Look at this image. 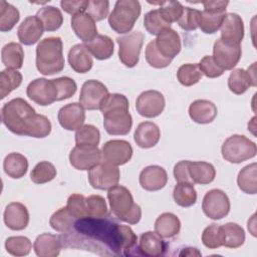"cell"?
I'll return each instance as SVG.
<instances>
[{"mask_svg":"<svg viewBox=\"0 0 257 257\" xmlns=\"http://www.w3.org/2000/svg\"><path fill=\"white\" fill-rule=\"evenodd\" d=\"M144 38V34L140 31H134L116 38L119 47L118 57L125 66L135 67L138 64Z\"/></svg>","mask_w":257,"mask_h":257,"instance_id":"7","label":"cell"},{"mask_svg":"<svg viewBox=\"0 0 257 257\" xmlns=\"http://www.w3.org/2000/svg\"><path fill=\"white\" fill-rule=\"evenodd\" d=\"M61 247V238L50 233L39 235L33 244V249L39 257H56L60 253Z\"/></svg>","mask_w":257,"mask_h":257,"instance_id":"25","label":"cell"},{"mask_svg":"<svg viewBox=\"0 0 257 257\" xmlns=\"http://www.w3.org/2000/svg\"><path fill=\"white\" fill-rule=\"evenodd\" d=\"M204 214L212 220H220L226 217L230 211V200L225 192L220 189L208 191L202 202Z\"/></svg>","mask_w":257,"mask_h":257,"instance_id":"9","label":"cell"},{"mask_svg":"<svg viewBox=\"0 0 257 257\" xmlns=\"http://www.w3.org/2000/svg\"><path fill=\"white\" fill-rule=\"evenodd\" d=\"M200 16H201V11L190 8V7H185L181 17L177 22L179 26L186 31L195 30L199 27Z\"/></svg>","mask_w":257,"mask_h":257,"instance_id":"51","label":"cell"},{"mask_svg":"<svg viewBox=\"0 0 257 257\" xmlns=\"http://www.w3.org/2000/svg\"><path fill=\"white\" fill-rule=\"evenodd\" d=\"M84 45L89 53L98 60L108 59L113 54V41L106 35L99 34L93 40L86 42Z\"/></svg>","mask_w":257,"mask_h":257,"instance_id":"30","label":"cell"},{"mask_svg":"<svg viewBox=\"0 0 257 257\" xmlns=\"http://www.w3.org/2000/svg\"><path fill=\"white\" fill-rule=\"evenodd\" d=\"M133 157V148L131 144L123 140H111L106 142L101 149V158L103 162L114 166L126 164Z\"/></svg>","mask_w":257,"mask_h":257,"instance_id":"13","label":"cell"},{"mask_svg":"<svg viewBox=\"0 0 257 257\" xmlns=\"http://www.w3.org/2000/svg\"><path fill=\"white\" fill-rule=\"evenodd\" d=\"M111 213L120 221L131 225L137 224L142 218L141 207L134 202L130 190L123 186H114L107 192Z\"/></svg>","mask_w":257,"mask_h":257,"instance_id":"4","label":"cell"},{"mask_svg":"<svg viewBox=\"0 0 257 257\" xmlns=\"http://www.w3.org/2000/svg\"><path fill=\"white\" fill-rule=\"evenodd\" d=\"M175 202L181 207H191L197 201V192L194 184L191 183H178L173 191Z\"/></svg>","mask_w":257,"mask_h":257,"instance_id":"38","label":"cell"},{"mask_svg":"<svg viewBox=\"0 0 257 257\" xmlns=\"http://www.w3.org/2000/svg\"><path fill=\"white\" fill-rule=\"evenodd\" d=\"M120 173L117 166L106 162H100L88 171V181L92 188L109 190L117 185Z\"/></svg>","mask_w":257,"mask_h":257,"instance_id":"8","label":"cell"},{"mask_svg":"<svg viewBox=\"0 0 257 257\" xmlns=\"http://www.w3.org/2000/svg\"><path fill=\"white\" fill-rule=\"evenodd\" d=\"M36 16L43 24L44 30L51 32L55 31L63 23V16L61 11L54 6H44L37 11Z\"/></svg>","mask_w":257,"mask_h":257,"instance_id":"35","label":"cell"},{"mask_svg":"<svg viewBox=\"0 0 257 257\" xmlns=\"http://www.w3.org/2000/svg\"><path fill=\"white\" fill-rule=\"evenodd\" d=\"M27 96L39 105H49L57 100L58 92L53 79L36 78L26 88Z\"/></svg>","mask_w":257,"mask_h":257,"instance_id":"10","label":"cell"},{"mask_svg":"<svg viewBox=\"0 0 257 257\" xmlns=\"http://www.w3.org/2000/svg\"><path fill=\"white\" fill-rule=\"evenodd\" d=\"M180 219L170 212L161 214L155 222V231L163 238H172L176 236L180 232Z\"/></svg>","mask_w":257,"mask_h":257,"instance_id":"29","label":"cell"},{"mask_svg":"<svg viewBox=\"0 0 257 257\" xmlns=\"http://www.w3.org/2000/svg\"><path fill=\"white\" fill-rule=\"evenodd\" d=\"M199 68L202 72V74H204L205 76L209 77V78H215V77H219L224 73V70L222 68H220L214 61L213 57L210 55H206L204 56L200 63H198Z\"/></svg>","mask_w":257,"mask_h":257,"instance_id":"55","label":"cell"},{"mask_svg":"<svg viewBox=\"0 0 257 257\" xmlns=\"http://www.w3.org/2000/svg\"><path fill=\"white\" fill-rule=\"evenodd\" d=\"M242 50L240 45H231L221 38L217 39L213 46V59L223 70L233 69L241 58Z\"/></svg>","mask_w":257,"mask_h":257,"instance_id":"12","label":"cell"},{"mask_svg":"<svg viewBox=\"0 0 257 257\" xmlns=\"http://www.w3.org/2000/svg\"><path fill=\"white\" fill-rule=\"evenodd\" d=\"M161 137L159 126L152 121L141 122L135 132L134 139L136 144L143 149L155 147Z\"/></svg>","mask_w":257,"mask_h":257,"instance_id":"27","label":"cell"},{"mask_svg":"<svg viewBox=\"0 0 257 257\" xmlns=\"http://www.w3.org/2000/svg\"><path fill=\"white\" fill-rule=\"evenodd\" d=\"M141 11L142 8L139 1L118 0L108 16V24L116 33H127L134 28Z\"/></svg>","mask_w":257,"mask_h":257,"instance_id":"5","label":"cell"},{"mask_svg":"<svg viewBox=\"0 0 257 257\" xmlns=\"http://www.w3.org/2000/svg\"><path fill=\"white\" fill-rule=\"evenodd\" d=\"M61 8L68 14L72 16L78 13H82L87 9L88 1L80 0V1H61L60 2Z\"/></svg>","mask_w":257,"mask_h":257,"instance_id":"57","label":"cell"},{"mask_svg":"<svg viewBox=\"0 0 257 257\" xmlns=\"http://www.w3.org/2000/svg\"><path fill=\"white\" fill-rule=\"evenodd\" d=\"M19 18L20 13L16 7L6 1H0V30L2 32L10 31L19 21Z\"/></svg>","mask_w":257,"mask_h":257,"instance_id":"41","label":"cell"},{"mask_svg":"<svg viewBox=\"0 0 257 257\" xmlns=\"http://www.w3.org/2000/svg\"><path fill=\"white\" fill-rule=\"evenodd\" d=\"M202 4L204 6V10L225 13L229 1H205L202 2Z\"/></svg>","mask_w":257,"mask_h":257,"instance_id":"58","label":"cell"},{"mask_svg":"<svg viewBox=\"0 0 257 257\" xmlns=\"http://www.w3.org/2000/svg\"><path fill=\"white\" fill-rule=\"evenodd\" d=\"M1 119L5 126L18 136L45 138L51 132L49 119L35 112L23 98L17 97L6 102L1 109Z\"/></svg>","mask_w":257,"mask_h":257,"instance_id":"1","label":"cell"},{"mask_svg":"<svg viewBox=\"0 0 257 257\" xmlns=\"http://www.w3.org/2000/svg\"><path fill=\"white\" fill-rule=\"evenodd\" d=\"M68 62L70 67L78 73L89 71L93 64L91 54L84 44H75L70 48L68 52Z\"/></svg>","mask_w":257,"mask_h":257,"instance_id":"28","label":"cell"},{"mask_svg":"<svg viewBox=\"0 0 257 257\" xmlns=\"http://www.w3.org/2000/svg\"><path fill=\"white\" fill-rule=\"evenodd\" d=\"M71 27L76 36L83 42H89L97 36L95 21L87 13H78L71 18Z\"/></svg>","mask_w":257,"mask_h":257,"instance_id":"23","label":"cell"},{"mask_svg":"<svg viewBox=\"0 0 257 257\" xmlns=\"http://www.w3.org/2000/svg\"><path fill=\"white\" fill-rule=\"evenodd\" d=\"M101 152L96 146H75L69 154L71 166L77 170L88 171L100 163Z\"/></svg>","mask_w":257,"mask_h":257,"instance_id":"14","label":"cell"},{"mask_svg":"<svg viewBox=\"0 0 257 257\" xmlns=\"http://www.w3.org/2000/svg\"><path fill=\"white\" fill-rule=\"evenodd\" d=\"M184 7L178 1H163L160 5L159 11L165 21L172 24L177 22L183 13Z\"/></svg>","mask_w":257,"mask_h":257,"instance_id":"49","label":"cell"},{"mask_svg":"<svg viewBox=\"0 0 257 257\" xmlns=\"http://www.w3.org/2000/svg\"><path fill=\"white\" fill-rule=\"evenodd\" d=\"M139 251L142 255L149 257H159L165 254L167 244L157 232L148 231L141 235L139 242Z\"/></svg>","mask_w":257,"mask_h":257,"instance_id":"24","label":"cell"},{"mask_svg":"<svg viewBox=\"0 0 257 257\" xmlns=\"http://www.w3.org/2000/svg\"><path fill=\"white\" fill-rule=\"evenodd\" d=\"M3 64L9 69H19L24 60V51L22 46L16 42H10L3 46L1 51Z\"/></svg>","mask_w":257,"mask_h":257,"instance_id":"33","label":"cell"},{"mask_svg":"<svg viewBox=\"0 0 257 257\" xmlns=\"http://www.w3.org/2000/svg\"><path fill=\"white\" fill-rule=\"evenodd\" d=\"M189 163L190 161H181L174 167V176L178 183L194 184L189 174Z\"/></svg>","mask_w":257,"mask_h":257,"instance_id":"56","label":"cell"},{"mask_svg":"<svg viewBox=\"0 0 257 257\" xmlns=\"http://www.w3.org/2000/svg\"><path fill=\"white\" fill-rule=\"evenodd\" d=\"M100 141L98 128L92 124H84L75 133V143L77 146H96Z\"/></svg>","mask_w":257,"mask_h":257,"instance_id":"45","label":"cell"},{"mask_svg":"<svg viewBox=\"0 0 257 257\" xmlns=\"http://www.w3.org/2000/svg\"><path fill=\"white\" fill-rule=\"evenodd\" d=\"M6 251L13 256H26L30 253L31 241L24 236H12L5 242Z\"/></svg>","mask_w":257,"mask_h":257,"instance_id":"46","label":"cell"},{"mask_svg":"<svg viewBox=\"0 0 257 257\" xmlns=\"http://www.w3.org/2000/svg\"><path fill=\"white\" fill-rule=\"evenodd\" d=\"M144 26L153 35H160L166 29L171 28V24L164 20L159 9L151 10L144 17Z\"/></svg>","mask_w":257,"mask_h":257,"instance_id":"42","label":"cell"},{"mask_svg":"<svg viewBox=\"0 0 257 257\" xmlns=\"http://www.w3.org/2000/svg\"><path fill=\"white\" fill-rule=\"evenodd\" d=\"M202 242L209 249H217L222 246V229L220 225L211 224L202 233Z\"/></svg>","mask_w":257,"mask_h":257,"instance_id":"48","label":"cell"},{"mask_svg":"<svg viewBox=\"0 0 257 257\" xmlns=\"http://www.w3.org/2000/svg\"><path fill=\"white\" fill-rule=\"evenodd\" d=\"M3 169L8 177L12 179H20L27 172L28 161L26 157L19 153H11L4 159Z\"/></svg>","mask_w":257,"mask_h":257,"instance_id":"32","label":"cell"},{"mask_svg":"<svg viewBox=\"0 0 257 257\" xmlns=\"http://www.w3.org/2000/svg\"><path fill=\"white\" fill-rule=\"evenodd\" d=\"M154 41L158 51L166 58L173 59L181 51L180 35L172 28L163 31Z\"/></svg>","mask_w":257,"mask_h":257,"instance_id":"22","label":"cell"},{"mask_svg":"<svg viewBox=\"0 0 257 257\" xmlns=\"http://www.w3.org/2000/svg\"><path fill=\"white\" fill-rule=\"evenodd\" d=\"M22 83V74L14 69L6 68L0 72V98H5Z\"/></svg>","mask_w":257,"mask_h":257,"instance_id":"39","label":"cell"},{"mask_svg":"<svg viewBox=\"0 0 257 257\" xmlns=\"http://www.w3.org/2000/svg\"><path fill=\"white\" fill-rule=\"evenodd\" d=\"M222 229V246L227 248H238L245 241L244 229L236 223H226L221 226Z\"/></svg>","mask_w":257,"mask_h":257,"instance_id":"34","label":"cell"},{"mask_svg":"<svg viewBox=\"0 0 257 257\" xmlns=\"http://www.w3.org/2000/svg\"><path fill=\"white\" fill-rule=\"evenodd\" d=\"M189 174L194 184L207 185L214 181L216 170L212 164L207 162H190Z\"/></svg>","mask_w":257,"mask_h":257,"instance_id":"31","label":"cell"},{"mask_svg":"<svg viewBox=\"0 0 257 257\" xmlns=\"http://www.w3.org/2000/svg\"><path fill=\"white\" fill-rule=\"evenodd\" d=\"M165 97L158 90H146L142 92L136 102L138 112L145 117H156L160 115L165 108Z\"/></svg>","mask_w":257,"mask_h":257,"instance_id":"15","label":"cell"},{"mask_svg":"<svg viewBox=\"0 0 257 257\" xmlns=\"http://www.w3.org/2000/svg\"><path fill=\"white\" fill-rule=\"evenodd\" d=\"M256 163L245 166L238 174L237 184L241 191L246 194L254 195L257 193V182H256Z\"/></svg>","mask_w":257,"mask_h":257,"instance_id":"37","label":"cell"},{"mask_svg":"<svg viewBox=\"0 0 257 257\" xmlns=\"http://www.w3.org/2000/svg\"><path fill=\"white\" fill-rule=\"evenodd\" d=\"M225 15V13L220 12L208 10L201 11L199 28L206 34H213L220 29Z\"/></svg>","mask_w":257,"mask_h":257,"instance_id":"40","label":"cell"},{"mask_svg":"<svg viewBox=\"0 0 257 257\" xmlns=\"http://www.w3.org/2000/svg\"><path fill=\"white\" fill-rule=\"evenodd\" d=\"M109 9V2L104 0H90L88 1L87 14L94 20L100 21L107 16Z\"/></svg>","mask_w":257,"mask_h":257,"instance_id":"54","label":"cell"},{"mask_svg":"<svg viewBox=\"0 0 257 257\" xmlns=\"http://www.w3.org/2000/svg\"><path fill=\"white\" fill-rule=\"evenodd\" d=\"M43 24L40 19L34 16L26 17L17 29V36L19 41L24 45L35 44L43 34Z\"/></svg>","mask_w":257,"mask_h":257,"instance_id":"19","label":"cell"},{"mask_svg":"<svg viewBox=\"0 0 257 257\" xmlns=\"http://www.w3.org/2000/svg\"><path fill=\"white\" fill-rule=\"evenodd\" d=\"M53 80L55 82L57 92H58L57 100H63V99L69 98L76 92L77 85L72 78L68 76H62V77L55 78Z\"/></svg>","mask_w":257,"mask_h":257,"instance_id":"53","label":"cell"},{"mask_svg":"<svg viewBox=\"0 0 257 257\" xmlns=\"http://www.w3.org/2000/svg\"><path fill=\"white\" fill-rule=\"evenodd\" d=\"M168 182V175L160 166L146 167L140 174V184L143 189L154 192L163 189Z\"/></svg>","mask_w":257,"mask_h":257,"instance_id":"20","label":"cell"},{"mask_svg":"<svg viewBox=\"0 0 257 257\" xmlns=\"http://www.w3.org/2000/svg\"><path fill=\"white\" fill-rule=\"evenodd\" d=\"M56 177V169L53 164L43 161L38 163L31 171L30 178L35 184H45Z\"/></svg>","mask_w":257,"mask_h":257,"instance_id":"43","label":"cell"},{"mask_svg":"<svg viewBox=\"0 0 257 257\" xmlns=\"http://www.w3.org/2000/svg\"><path fill=\"white\" fill-rule=\"evenodd\" d=\"M108 94V89L102 82L90 79L82 84L79 101L80 104L88 110L99 109Z\"/></svg>","mask_w":257,"mask_h":257,"instance_id":"11","label":"cell"},{"mask_svg":"<svg viewBox=\"0 0 257 257\" xmlns=\"http://www.w3.org/2000/svg\"><path fill=\"white\" fill-rule=\"evenodd\" d=\"M66 207L69 210V212L76 219H81V218L88 217L86 198L83 195H80V194L70 195L67 199Z\"/></svg>","mask_w":257,"mask_h":257,"instance_id":"50","label":"cell"},{"mask_svg":"<svg viewBox=\"0 0 257 257\" xmlns=\"http://www.w3.org/2000/svg\"><path fill=\"white\" fill-rule=\"evenodd\" d=\"M225 161L233 164H240L256 156V144L241 135H233L225 140L221 148Z\"/></svg>","mask_w":257,"mask_h":257,"instance_id":"6","label":"cell"},{"mask_svg":"<svg viewBox=\"0 0 257 257\" xmlns=\"http://www.w3.org/2000/svg\"><path fill=\"white\" fill-rule=\"evenodd\" d=\"M202 72L198 63H186L179 67L177 71V78L179 82L185 86L196 84L202 78Z\"/></svg>","mask_w":257,"mask_h":257,"instance_id":"44","label":"cell"},{"mask_svg":"<svg viewBox=\"0 0 257 257\" xmlns=\"http://www.w3.org/2000/svg\"><path fill=\"white\" fill-rule=\"evenodd\" d=\"M36 68L43 75H52L64 68L60 37H46L38 43L36 47Z\"/></svg>","mask_w":257,"mask_h":257,"instance_id":"3","label":"cell"},{"mask_svg":"<svg viewBox=\"0 0 257 257\" xmlns=\"http://www.w3.org/2000/svg\"><path fill=\"white\" fill-rule=\"evenodd\" d=\"M60 125L67 131H77L85 120L84 107L77 102L68 103L62 106L57 115Z\"/></svg>","mask_w":257,"mask_h":257,"instance_id":"17","label":"cell"},{"mask_svg":"<svg viewBox=\"0 0 257 257\" xmlns=\"http://www.w3.org/2000/svg\"><path fill=\"white\" fill-rule=\"evenodd\" d=\"M217 106L210 100L197 99L189 106V115L197 123L212 122L217 116Z\"/></svg>","mask_w":257,"mask_h":257,"instance_id":"26","label":"cell"},{"mask_svg":"<svg viewBox=\"0 0 257 257\" xmlns=\"http://www.w3.org/2000/svg\"><path fill=\"white\" fill-rule=\"evenodd\" d=\"M255 64L253 63L247 70L242 68L233 69L228 77V87L233 93L242 94L250 86H256Z\"/></svg>","mask_w":257,"mask_h":257,"instance_id":"18","label":"cell"},{"mask_svg":"<svg viewBox=\"0 0 257 257\" xmlns=\"http://www.w3.org/2000/svg\"><path fill=\"white\" fill-rule=\"evenodd\" d=\"M146 60L147 62L155 68H164L171 64L172 59L164 57L156 48L155 41H151L148 43L146 48Z\"/></svg>","mask_w":257,"mask_h":257,"instance_id":"52","label":"cell"},{"mask_svg":"<svg viewBox=\"0 0 257 257\" xmlns=\"http://www.w3.org/2000/svg\"><path fill=\"white\" fill-rule=\"evenodd\" d=\"M188 250V248H186ZM190 252L187 253V252H182L180 255H201V253L196 249V248H189Z\"/></svg>","mask_w":257,"mask_h":257,"instance_id":"59","label":"cell"},{"mask_svg":"<svg viewBox=\"0 0 257 257\" xmlns=\"http://www.w3.org/2000/svg\"><path fill=\"white\" fill-rule=\"evenodd\" d=\"M3 216L6 226L14 231L25 229L29 223L28 210L19 202H12L8 204L5 208Z\"/></svg>","mask_w":257,"mask_h":257,"instance_id":"21","label":"cell"},{"mask_svg":"<svg viewBox=\"0 0 257 257\" xmlns=\"http://www.w3.org/2000/svg\"><path fill=\"white\" fill-rule=\"evenodd\" d=\"M88 217L91 218H106L108 210L103 197L99 195H91L86 198Z\"/></svg>","mask_w":257,"mask_h":257,"instance_id":"47","label":"cell"},{"mask_svg":"<svg viewBox=\"0 0 257 257\" xmlns=\"http://www.w3.org/2000/svg\"><path fill=\"white\" fill-rule=\"evenodd\" d=\"M103 114V126L107 134L125 136L133 125L128 112V100L120 93H111L105 98L99 108Z\"/></svg>","mask_w":257,"mask_h":257,"instance_id":"2","label":"cell"},{"mask_svg":"<svg viewBox=\"0 0 257 257\" xmlns=\"http://www.w3.org/2000/svg\"><path fill=\"white\" fill-rule=\"evenodd\" d=\"M76 218L69 212L67 207H62L57 210L49 219V224L52 229L60 233H69L75 225Z\"/></svg>","mask_w":257,"mask_h":257,"instance_id":"36","label":"cell"},{"mask_svg":"<svg viewBox=\"0 0 257 257\" xmlns=\"http://www.w3.org/2000/svg\"><path fill=\"white\" fill-rule=\"evenodd\" d=\"M221 39L231 45H240L244 37V23L236 13L225 15L221 25Z\"/></svg>","mask_w":257,"mask_h":257,"instance_id":"16","label":"cell"}]
</instances>
